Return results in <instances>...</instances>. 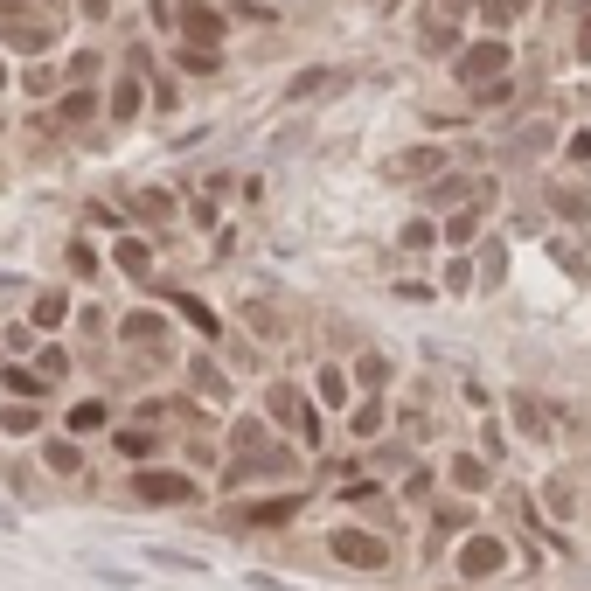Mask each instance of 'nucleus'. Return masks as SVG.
Returning <instances> with one entry per match:
<instances>
[{"mask_svg":"<svg viewBox=\"0 0 591 591\" xmlns=\"http://www.w3.org/2000/svg\"><path fill=\"white\" fill-rule=\"evenodd\" d=\"M49 466L56 473H77V445H49Z\"/></svg>","mask_w":591,"mask_h":591,"instance_id":"9","label":"nucleus"},{"mask_svg":"<svg viewBox=\"0 0 591 591\" xmlns=\"http://www.w3.org/2000/svg\"><path fill=\"white\" fill-rule=\"evenodd\" d=\"M501 63H508V49H501V42H480V49L459 63V77H473V84H480V77H494Z\"/></svg>","mask_w":591,"mask_h":591,"instance_id":"4","label":"nucleus"},{"mask_svg":"<svg viewBox=\"0 0 591 591\" xmlns=\"http://www.w3.org/2000/svg\"><path fill=\"white\" fill-rule=\"evenodd\" d=\"M501 564H508V550H501L494 536H473V543L459 550V578H494Z\"/></svg>","mask_w":591,"mask_h":591,"instance_id":"2","label":"nucleus"},{"mask_svg":"<svg viewBox=\"0 0 591 591\" xmlns=\"http://www.w3.org/2000/svg\"><path fill=\"white\" fill-rule=\"evenodd\" d=\"M515 7L522 0H487V21H515Z\"/></svg>","mask_w":591,"mask_h":591,"instance_id":"10","label":"nucleus"},{"mask_svg":"<svg viewBox=\"0 0 591 591\" xmlns=\"http://www.w3.org/2000/svg\"><path fill=\"white\" fill-rule=\"evenodd\" d=\"M119 452H126V459H147L153 439H147V432H119Z\"/></svg>","mask_w":591,"mask_h":591,"instance_id":"6","label":"nucleus"},{"mask_svg":"<svg viewBox=\"0 0 591 591\" xmlns=\"http://www.w3.org/2000/svg\"><path fill=\"white\" fill-rule=\"evenodd\" d=\"M7 390H14V397H42V383H35V376H21V369H7Z\"/></svg>","mask_w":591,"mask_h":591,"instance_id":"8","label":"nucleus"},{"mask_svg":"<svg viewBox=\"0 0 591 591\" xmlns=\"http://www.w3.org/2000/svg\"><path fill=\"white\" fill-rule=\"evenodd\" d=\"M320 397H327V404H341V397H348V376H341V369H327V376H320Z\"/></svg>","mask_w":591,"mask_h":591,"instance_id":"7","label":"nucleus"},{"mask_svg":"<svg viewBox=\"0 0 591 591\" xmlns=\"http://www.w3.org/2000/svg\"><path fill=\"white\" fill-rule=\"evenodd\" d=\"M334 557H341L348 571H383V564H390V543L369 536V529H334Z\"/></svg>","mask_w":591,"mask_h":591,"instance_id":"1","label":"nucleus"},{"mask_svg":"<svg viewBox=\"0 0 591 591\" xmlns=\"http://www.w3.org/2000/svg\"><path fill=\"white\" fill-rule=\"evenodd\" d=\"M133 494L153 501V508H160V501H195V487H188L181 473H140V480H133Z\"/></svg>","mask_w":591,"mask_h":591,"instance_id":"3","label":"nucleus"},{"mask_svg":"<svg viewBox=\"0 0 591 591\" xmlns=\"http://www.w3.org/2000/svg\"><path fill=\"white\" fill-rule=\"evenodd\" d=\"M320 84H327V70H306V77H293V84H286V98H313V91H320Z\"/></svg>","mask_w":591,"mask_h":591,"instance_id":"5","label":"nucleus"}]
</instances>
